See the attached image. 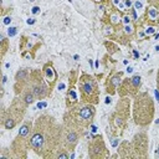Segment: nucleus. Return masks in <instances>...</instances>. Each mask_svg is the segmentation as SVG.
Listing matches in <instances>:
<instances>
[{
  "mask_svg": "<svg viewBox=\"0 0 159 159\" xmlns=\"http://www.w3.org/2000/svg\"><path fill=\"white\" fill-rule=\"evenodd\" d=\"M135 7H139V9H140V7H142V4H140L139 1H137V2H135Z\"/></svg>",
  "mask_w": 159,
  "mask_h": 159,
  "instance_id": "nucleus-13",
  "label": "nucleus"
},
{
  "mask_svg": "<svg viewBox=\"0 0 159 159\" xmlns=\"http://www.w3.org/2000/svg\"><path fill=\"white\" fill-rule=\"evenodd\" d=\"M40 11V7H37V6H35V7H32V14H37Z\"/></svg>",
  "mask_w": 159,
  "mask_h": 159,
  "instance_id": "nucleus-10",
  "label": "nucleus"
},
{
  "mask_svg": "<svg viewBox=\"0 0 159 159\" xmlns=\"http://www.w3.org/2000/svg\"><path fill=\"white\" fill-rule=\"evenodd\" d=\"M78 87H80V93H81L82 101L91 103V104L98 102L99 89H98L97 82L93 77H91L89 75H82L80 78V82H78Z\"/></svg>",
  "mask_w": 159,
  "mask_h": 159,
  "instance_id": "nucleus-4",
  "label": "nucleus"
},
{
  "mask_svg": "<svg viewBox=\"0 0 159 159\" xmlns=\"http://www.w3.org/2000/svg\"><path fill=\"white\" fill-rule=\"evenodd\" d=\"M94 113H96V109H94L93 104H91V103L78 108V111H71V112H68L70 118L66 117V119H65L66 125L76 128V129L83 128L91 123V120L94 117Z\"/></svg>",
  "mask_w": 159,
  "mask_h": 159,
  "instance_id": "nucleus-3",
  "label": "nucleus"
},
{
  "mask_svg": "<svg viewBox=\"0 0 159 159\" xmlns=\"http://www.w3.org/2000/svg\"><path fill=\"white\" fill-rule=\"evenodd\" d=\"M155 50H157V51H159V46H157V47H155Z\"/></svg>",
  "mask_w": 159,
  "mask_h": 159,
  "instance_id": "nucleus-17",
  "label": "nucleus"
},
{
  "mask_svg": "<svg viewBox=\"0 0 159 159\" xmlns=\"http://www.w3.org/2000/svg\"><path fill=\"white\" fill-rule=\"evenodd\" d=\"M45 72H46V77L48 78V81H50V80H51V81H53V80H55V71L52 70V67L46 68V70H45Z\"/></svg>",
  "mask_w": 159,
  "mask_h": 159,
  "instance_id": "nucleus-8",
  "label": "nucleus"
},
{
  "mask_svg": "<svg viewBox=\"0 0 159 159\" xmlns=\"http://www.w3.org/2000/svg\"><path fill=\"white\" fill-rule=\"evenodd\" d=\"M125 32L132 34V27H130V26H127V27H125Z\"/></svg>",
  "mask_w": 159,
  "mask_h": 159,
  "instance_id": "nucleus-11",
  "label": "nucleus"
},
{
  "mask_svg": "<svg viewBox=\"0 0 159 159\" xmlns=\"http://www.w3.org/2000/svg\"><path fill=\"white\" fill-rule=\"evenodd\" d=\"M35 22V19H29L27 20V24H34Z\"/></svg>",
  "mask_w": 159,
  "mask_h": 159,
  "instance_id": "nucleus-14",
  "label": "nucleus"
},
{
  "mask_svg": "<svg viewBox=\"0 0 159 159\" xmlns=\"http://www.w3.org/2000/svg\"><path fill=\"white\" fill-rule=\"evenodd\" d=\"M158 157H159V145H158Z\"/></svg>",
  "mask_w": 159,
  "mask_h": 159,
  "instance_id": "nucleus-18",
  "label": "nucleus"
},
{
  "mask_svg": "<svg viewBox=\"0 0 159 159\" xmlns=\"http://www.w3.org/2000/svg\"><path fill=\"white\" fill-rule=\"evenodd\" d=\"M133 112H134V120L139 125H145L152 120L154 113V106L148 93H140L137 96Z\"/></svg>",
  "mask_w": 159,
  "mask_h": 159,
  "instance_id": "nucleus-2",
  "label": "nucleus"
},
{
  "mask_svg": "<svg viewBox=\"0 0 159 159\" xmlns=\"http://www.w3.org/2000/svg\"><path fill=\"white\" fill-rule=\"evenodd\" d=\"M140 76H134L130 80L123 81L118 87H119V93L122 96H127V94H133L137 92V89L140 86Z\"/></svg>",
  "mask_w": 159,
  "mask_h": 159,
  "instance_id": "nucleus-5",
  "label": "nucleus"
},
{
  "mask_svg": "<svg viewBox=\"0 0 159 159\" xmlns=\"http://www.w3.org/2000/svg\"><path fill=\"white\" fill-rule=\"evenodd\" d=\"M16 27H9V30H7V34H9V36H14L15 34H16Z\"/></svg>",
  "mask_w": 159,
  "mask_h": 159,
  "instance_id": "nucleus-9",
  "label": "nucleus"
},
{
  "mask_svg": "<svg viewBox=\"0 0 159 159\" xmlns=\"http://www.w3.org/2000/svg\"><path fill=\"white\" fill-rule=\"evenodd\" d=\"M63 130L48 116H42L35 123V127L29 138V147L39 155L47 157L51 152L58 150L61 145Z\"/></svg>",
  "mask_w": 159,
  "mask_h": 159,
  "instance_id": "nucleus-1",
  "label": "nucleus"
},
{
  "mask_svg": "<svg viewBox=\"0 0 159 159\" xmlns=\"http://www.w3.org/2000/svg\"><path fill=\"white\" fill-rule=\"evenodd\" d=\"M11 21V17H6L5 20H4V24H9Z\"/></svg>",
  "mask_w": 159,
  "mask_h": 159,
  "instance_id": "nucleus-12",
  "label": "nucleus"
},
{
  "mask_svg": "<svg viewBox=\"0 0 159 159\" xmlns=\"http://www.w3.org/2000/svg\"><path fill=\"white\" fill-rule=\"evenodd\" d=\"M104 152H106V147H104V144H103V142L101 140V137H99V138H97V140H94L91 144V147H89V154L93 158H101V157H104L106 155Z\"/></svg>",
  "mask_w": 159,
  "mask_h": 159,
  "instance_id": "nucleus-7",
  "label": "nucleus"
},
{
  "mask_svg": "<svg viewBox=\"0 0 159 159\" xmlns=\"http://www.w3.org/2000/svg\"><path fill=\"white\" fill-rule=\"evenodd\" d=\"M158 87H159V73H158Z\"/></svg>",
  "mask_w": 159,
  "mask_h": 159,
  "instance_id": "nucleus-16",
  "label": "nucleus"
},
{
  "mask_svg": "<svg viewBox=\"0 0 159 159\" xmlns=\"http://www.w3.org/2000/svg\"><path fill=\"white\" fill-rule=\"evenodd\" d=\"M127 71H128V72H132V71H133V68H132V67H128V68H127Z\"/></svg>",
  "mask_w": 159,
  "mask_h": 159,
  "instance_id": "nucleus-15",
  "label": "nucleus"
},
{
  "mask_svg": "<svg viewBox=\"0 0 159 159\" xmlns=\"http://www.w3.org/2000/svg\"><path fill=\"white\" fill-rule=\"evenodd\" d=\"M62 142L66 145L67 149H73L75 145L78 142V133L76 128L72 127H66L65 132L62 133Z\"/></svg>",
  "mask_w": 159,
  "mask_h": 159,
  "instance_id": "nucleus-6",
  "label": "nucleus"
}]
</instances>
